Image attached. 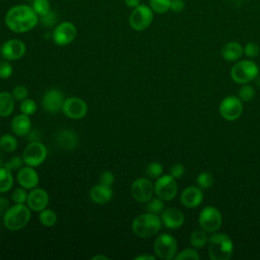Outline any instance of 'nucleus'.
<instances>
[{
    "instance_id": "3",
    "label": "nucleus",
    "mask_w": 260,
    "mask_h": 260,
    "mask_svg": "<svg viewBox=\"0 0 260 260\" xmlns=\"http://www.w3.org/2000/svg\"><path fill=\"white\" fill-rule=\"evenodd\" d=\"M158 215L146 212L137 215L132 221V232L138 238H150L158 233L161 226Z\"/></svg>"
},
{
    "instance_id": "38",
    "label": "nucleus",
    "mask_w": 260,
    "mask_h": 260,
    "mask_svg": "<svg viewBox=\"0 0 260 260\" xmlns=\"http://www.w3.org/2000/svg\"><path fill=\"white\" fill-rule=\"evenodd\" d=\"M27 195L28 194L26 193L25 189L20 186V187L14 189V191L12 192L11 198L14 203H24L27 200Z\"/></svg>"
},
{
    "instance_id": "13",
    "label": "nucleus",
    "mask_w": 260,
    "mask_h": 260,
    "mask_svg": "<svg viewBox=\"0 0 260 260\" xmlns=\"http://www.w3.org/2000/svg\"><path fill=\"white\" fill-rule=\"evenodd\" d=\"M154 193V185L146 178H138L131 185V195L138 202H147Z\"/></svg>"
},
{
    "instance_id": "17",
    "label": "nucleus",
    "mask_w": 260,
    "mask_h": 260,
    "mask_svg": "<svg viewBox=\"0 0 260 260\" xmlns=\"http://www.w3.org/2000/svg\"><path fill=\"white\" fill-rule=\"evenodd\" d=\"M27 206L30 210L41 211L45 209L49 203V195L48 192L42 188H34L27 195L26 200Z\"/></svg>"
},
{
    "instance_id": "40",
    "label": "nucleus",
    "mask_w": 260,
    "mask_h": 260,
    "mask_svg": "<svg viewBox=\"0 0 260 260\" xmlns=\"http://www.w3.org/2000/svg\"><path fill=\"white\" fill-rule=\"evenodd\" d=\"M12 95H13L14 100H16V101H23V100L27 99L28 90H27L26 86H24V85H17L13 88Z\"/></svg>"
},
{
    "instance_id": "49",
    "label": "nucleus",
    "mask_w": 260,
    "mask_h": 260,
    "mask_svg": "<svg viewBox=\"0 0 260 260\" xmlns=\"http://www.w3.org/2000/svg\"><path fill=\"white\" fill-rule=\"evenodd\" d=\"M124 2L130 8H135V7H137L138 5L141 4L140 3L141 0H124Z\"/></svg>"
},
{
    "instance_id": "5",
    "label": "nucleus",
    "mask_w": 260,
    "mask_h": 260,
    "mask_svg": "<svg viewBox=\"0 0 260 260\" xmlns=\"http://www.w3.org/2000/svg\"><path fill=\"white\" fill-rule=\"evenodd\" d=\"M258 66L251 60H242L237 62L231 69V77L237 83H248L258 75Z\"/></svg>"
},
{
    "instance_id": "45",
    "label": "nucleus",
    "mask_w": 260,
    "mask_h": 260,
    "mask_svg": "<svg viewBox=\"0 0 260 260\" xmlns=\"http://www.w3.org/2000/svg\"><path fill=\"white\" fill-rule=\"evenodd\" d=\"M185 173V169L181 164H175L170 168V175L175 179L181 178Z\"/></svg>"
},
{
    "instance_id": "33",
    "label": "nucleus",
    "mask_w": 260,
    "mask_h": 260,
    "mask_svg": "<svg viewBox=\"0 0 260 260\" xmlns=\"http://www.w3.org/2000/svg\"><path fill=\"white\" fill-rule=\"evenodd\" d=\"M162 171H164L162 166L157 161L150 162L145 168L146 176L148 178H151V179H157L158 177H160L161 174H162Z\"/></svg>"
},
{
    "instance_id": "25",
    "label": "nucleus",
    "mask_w": 260,
    "mask_h": 260,
    "mask_svg": "<svg viewBox=\"0 0 260 260\" xmlns=\"http://www.w3.org/2000/svg\"><path fill=\"white\" fill-rule=\"evenodd\" d=\"M14 110V98L7 91H0V117H8Z\"/></svg>"
},
{
    "instance_id": "27",
    "label": "nucleus",
    "mask_w": 260,
    "mask_h": 260,
    "mask_svg": "<svg viewBox=\"0 0 260 260\" xmlns=\"http://www.w3.org/2000/svg\"><path fill=\"white\" fill-rule=\"evenodd\" d=\"M208 243V237L205 231H194L190 235V244L197 249L203 248Z\"/></svg>"
},
{
    "instance_id": "20",
    "label": "nucleus",
    "mask_w": 260,
    "mask_h": 260,
    "mask_svg": "<svg viewBox=\"0 0 260 260\" xmlns=\"http://www.w3.org/2000/svg\"><path fill=\"white\" fill-rule=\"evenodd\" d=\"M203 193L200 187L189 186L181 193V202L188 208H194L201 204Z\"/></svg>"
},
{
    "instance_id": "10",
    "label": "nucleus",
    "mask_w": 260,
    "mask_h": 260,
    "mask_svg": "<svg viewBox=\"0 0 260 260\" xmlns=\"http://www.w3.org/2000/svg\"><path fill=\"white\" fill-rule=\"evenodd\" d=\"M178 191L176 179L171 175H164L156 179L154 183V193L158 198L169 201L175 198Z\"/></svg>"
},
{
    "instance_id": "22",
    "label": "nucleus",
    "mask_w": 260,
    "mask_h": 260,
    "mask_svg": "<svg viewBox=\"0 0 260 260\" xmlns=\"http://www.w3.org/2000/svg\"><path fill=\"white\" fill-rule=\"evenodd\" d=\"M11 129L17 136H26L31 129V122L27 115L18 114L11 121Z\"/></svg>"
},
{
    "instance_id": "12",
    "label": "nucleus",
    "mask_w": 260,
    "mask_h": 260,
    "mask_svg": "<svg viewBox=\"0 0 260 260\" xmlns=\"http://www.w3.org/2000/svg\"><path fill=\"white\" fill-rule=\"evenodd\" d=\"M76 35L77 28L74 25V23L70 21H63L54 28L52 38L56 45L66 46L74 41Z\"/></svg>"
},
{
    "instance_id": "30",
    "label": "nucleus",
    "mask_w": 260,
    "mask_h": 260,
    "mask_svg": "<svg viewBox=\"0 0 260 260\" xmlns=\"http://www.w3.org/2000/svg\"><path fill=\"white\" fill-rule=\"evenodd\" d=\"M149 7L155 13H166L170 10L171 0H149Z\"/></svg>"
},
{
    "instance_id": "47",
    "label": "nucleus",
    "mask_w": 260,
    "mask_h": 260,
    "mask_svg": "<svg viewBox=\"0 0 260 260\" xmlns=\"http://www.w3.org/2000/svg\"><path fill=\"white\" fill-rule=\"evenodd\" d=\"M9 207V201L5 197L0 196V216L4 215Z\"/></svg>"
},
{
    "instance_id": "16",
    "label": "nucleus",
    "mask_w": 260,
    "mask_h": 260,
    "mask_svg": "<svg viewBox=\"0 0 260 260\" xmlns=\"http://www.w3.org/2000/svg\"><path fill=\"white\" fill-rule=\"evenodd\" d=\"M64 94L57 88H51L45 92L42 99V106L45 111L55 114L62 110Z\"/></svg>"
},
{
    "instance_id": "8",
    "label": "nucleus",
    "mask_w": 260,
    "mask_h": 260,
    "mask_svg": "<svg viewBox=\"0 0 260 260\" xmlns=\"http://www.w3.org/2000/svg\"><path fill=\"white\" fill-rule=\"evenodd\" d=\"M199 225L206 233H215L221 226L222 216L214 206L204 207L199 214Z\"/></svg>"
},
{
    "instance_id": "41",
    "label": "nucleus",
    "mask_w": 260,
    "mask_h": 260,
    "mask_svg": "<svg viewBox=\"0 0 260 260\" xmlns=\"http://www.w3.org/2000/svg\"><path fill=\"white\" fill-rule=\"evenodd\" d=\"M12 72H13V68L10 65V63L7 62V60L0 61V78H2V79L9 78L11 76Z\"/></svg>"
},
{
    "instance_id": "2",
    "label": "nucleus",
    "mask_w": 260,
    "mask_h": 260,
    "mask_svg": "<svg viewBox=\"0 0 260 260\" xmlns=\"http://www.w3.org/2000/svg\"><path fill=\"white\" fill-rule=\"evenodd\" d=\"M208 256L211 260H228L232 257L234 245L223 233H214L208 238Z\"/></svg>"
},
{
    "instance_id": "39",
    "label": "nucleus",
    "mask_w": 260,
    "mask_h": 260,
    "mask_svg": "<svg viewBox=\"0 0 260 260\" xmlns=\"http://www.w3.org/2000/svg\"><path fill=\"white\" fill-rule=\"evenodd\" d=\"M260 52V48L259 46L254 43V42H249L246 44V46L244 47V54L250 58H254L257 57L258 54Z\"/></svg>"
},
{
    "instance_id": "15",
    "label": "nucleus",
    "mask_w": 260,
    "mask_h": 260,
    "mask_svg": "<svg viewBox=\"0 0 260 260\" xmlns=\"http://www.w3.org/2000/svg\"><path fill=\"white\" fill-rule=\"evenodd\" d=\"M25 44L18 39H11L4 42L0 48V54L7 61H15L25 54Z\"/></svg>"
},
{
    "instance_id": "34",
    "label": "nucleus",
    "mask_w": 260,
    "mask_h": 260,
    "mask_svg": "<svg viewBox=\"0 0 260 260\" xmlns=\"http://www.w3.org/2000/svg\"><path fill=\"white\" fill-rule=\"evenodd\" d=\"M255 95V89L252 85L248 83H244L239 90V98L242 102H249Z\"/></svg>"
},
{
    "instance_id": "21",
    "label": "nucleus",
    "mask_w": 260,
    "mask_h": 260,
    "mask_svg": "<svg viewBox=\"0 0 260 260\" xmlns=\"http://www.w3.org/2000/svg\"><path fill=\"white\" fill-rule=\"evenodd\" d=\"M89 197L96 204H106L112 199L113 190L111 186H107L99 183L98 185H94L90 189Z\"/></svg>"
},
{
    "instance_id": "37",
    "label": "nucleus",
    "mask_w": 260,
    "mask_h": 260,
    "mask_svg": "<svg viewBox=\"0 0 260 260\" xmlns=\"http://www.w3.org/2000/svg\"><path fill=\"white\" fill-rule=\"evenodd\" d=\"M200 258L198 252L195 249L192 248H187L181 251L179 254L176 255L175 259L176 260H182V259H193V260H198Z\"/></svg>"
},
{
    "instance_id": "28",
    "label": "nucleus",
    "mask_w": 260,
    "mask_h": 260,
    "mask_svg": "<svg viewBox=\"0 0 260 260\" xmlns=\"http://www.w3.org/2000/svg\"><path fill=\"white\" fill-rule=\"evenodd\" d=\"M39 219L43 225L50 228V226H53L57 222V214L54 210L45 208L40 211Z\"/></svg>"
},
{
    "instance_id": "42",
    "label": "nucleus",
    "mask_w": 260,
    "mask_h": 260,
    "mask_svg": "<svg viewBox=\"0 0 260 260\" xmlns=\"http://www.w3.org/2000/svg\"><path fill=\"white\" fill-rule=\"evenodd\" d=\"M22 164H24L22 157H19V156L15 155V156L11 157L8 161H6L4 164V167L9 169L10 171H13V170H19L21 168Z\"/></svg>"
},
{
    "instance_id": "23",
    "label": "nucleus",
    "mask_w": 260,
    "mask_h": 260,
    "mask_svg": "<svg viewBox=\"0 0 260 260\" xmlns=\"http://www.w3.org/2000/svg\"><path fill=\"white\" fill-rule=\"evenodd\" d=\"M220 53L225 61L234 62L242 57L244 54V48L238 42H229L221 48Z\"/></svg>"
},
{
    "instance_id": "18",
    "label": "nucleus",
    "mask_w": 260,
    "mask_h": 260,
    "mask_svg": "<svg viewBox=\"0 0 260 260\" xmlns=\"http://www.w3.org/2000/svg\"><path fill=\"white\" fill-rule=\"evenodd\" d=\"M161 222L170 230H177L181 228L184 223L185 216L183 212L175 207L167 208L162 210L160 215Z\"/></svg>"
},
{
    "instance_id": "36",
    "label": "nucleus",
    "mask_w": 260,
    "mask_h": 260,
    "mask_svg": "<svg viewBox=\"0 0 260 260\" xmlns=\"http://www.w3.org/2000/svg\"><path fill=\"white\" fill-rule=\"evenodd\" d=\"M19 109H20V112L22 114L30 116L37 111V104L31 99H25L21 102Z\"/></svg>"
},
{
    "instance_id": "14",
    "label": "nucleus",
    "mask_w": 260,
    "mask_h": 260,
    "mask_svg": "<svg viewBox=\"0 0 260 260\" xmlns=\"http://www.w3.org/2000/svg\"><path fill=\"white\" fill-rule=\"evenodd\" d=\"M62 111L64 115L70 119H81L87 113L86 103L77 96H71L64 100Z\"/></svg>"
},
{
    "instance_id": "1",
    "label": "nucleus",
    "mask_w": 260,
    "mask_h": 260,
    "mask_svg": "<svg viewBox=\"0 0 260 260\" xmlns=\"http://www.w3.org/2000/svg\"><path fill=\"white\" fill-rule=\"evenodd\" d=\"M6 26L17 34L31 30L39 22V15L32 7L19 4L12 6L5 14L4 18Z\"/></svg>"
},
{
    "instance_id": "51",
    "label": "nucleus",
    "mask_w": 260,
    "mask_h": 260,
    "mask_svg": "<svg viewBox=\"0 0 260 260\" xmlns=\"http://www.w3.org/2000/svg\"><path fill=\"white\" fill-rule=\"evenodd\" d=\"M92 260H96V259H108V257H105V256H102V255H98V256H93L92 258H91Z\"/></svg>"
},
{
    "instance_id": "19",
    "label": "nucleus",
    "mask_w": 260,
    "mask_h": 260,
    "mask_svg": "<svg viewBox=\"0 0 260 260\" xmlns=\"http://www.w3.org/2000/svg\"><path fill=\"white\" fill-rule=\"evenodd\" d=\"M16 179L21 187L28 190L36 188L39 184V175L37 171H35L34 168L29 166L20 168L17 172Z\"/></svg>"
},
{
    "instance_id": "31",
    "label": "nucleus",
    "mask_w": 260,
    "mask_h": 260,
    "mask_svg": "<svg viewBox=\"0 0 260 260\" xmlns=\"http://www.w3.org/2000/svg\"><path fill=\"white\" fill-rule=\"evenodd\" d=\"M31 7L39 17L44 16L51 11V4L49 0H34Z\"/></svg>"
},
{
    "instance_id": "9",
    "label": "nucleus",
    "mask_w": 260,
    "mask_h": 260,
    "mask_svg": "<svg viewBox=\"0 0 260 260\" xmlns=\"http://www.w3.org/2000/svg\"><path fill=\"white\" fill-rule=\"evenodd\" d=\"M47 154V148L42 142L32 141L23 149L22 159L26 166L35 168L41 166L45 161Z\"/></svg>"
},
{
    "instance_id": "52",
    "label": "nucleus",
    "mask_w": 260,
    "mask_h": 260,
    "mask_svg": "<svg viewBox=\"0 0 260 260\" xmlns=\"http://www.w3.org/2000/svg\"><path fill=\"white\" fill-rule=\"evenodd\" d=\"M255 80V82H256V85L258 86V87H260V76H256V78L254 79Z\"/></svg>"
},
{
    "instance_id": "29",
    "label": "nucleus",
    "mask_w": 260,
    "mask_h": 260,
    "mask_svg": "<svg viewBox=\"0 0 260 260\" xmlns=\"http://www.w3.org/2000/svg\"><path fill=\"white\" fill-rule=\"evenodd\" d=\"M17 140L10 134H4L0 137V148L6 152H12L17 148Z\"/></svg>"
},
{
    "instance_id": "11",
    "label": "nucleus",
    "mask_w": 260,
    "mask_h": 260,
    "mask_svg": "<svg viewBox=\"0 0 260 260\" xmlns=\"http://www.w3.org/2000/svg\"><path fill=\"white\" fill-rule=\"evenodd\" d=\"M243 113V104L240 98L235 95L225 96L219 105L220 116L228 121H235Z\"/></svg>"
},
{
    "instance_id": "26",
    "label": "nucleus",
    "mask_w": 260,
    "mask_h": 260,
    "mask_svg": "<svg viewBox=\"0 0 260 260\" xmlns=\"http://www.w3.org/2000/svg\"><path fill=\"white\" fill-rule=\"evenodd\" d=\"M13 185V176L9 169L0 168V193L8 192Z\"/></svg>"
},
{
    "instance_id": "50",
    "label": "nucleus",
    "mask_w": 260,
    "mask_h": 260,
    "mask_svg": "<svg viewBox=\"0 0 260 260\" xmlns=\"http://www.w3.org/2000/svg\"><path fill=\"white\" fill-rule=\"evenodd\" d=\"M135 260H154L155 257L154 256H150V255H140L134 258Z\"/></svg>"
},
{
    "instance_id": "48",
    "label": "nucleus",
    "mask_w": 260,
    "mask_h": 260,
    "mask_svg": "<svg viewBox=\"0 0 260 260\" xmlns=\"http://www.w3.org/2000/svg\"><path fill=\"white\" fill-rule=\"evenodd\" d=\"M26 137H27V140L32 142V141H39L41 135H40V133H39V131L37 129L36 130H31L30 129V131L26 134Z\"/></svg>"
},
{
    "instance_id": "6",
    "label": "nucleus",
    "mask_w": 260,
    "mask_h": 260,
    "mask_svg": "<svg viewBox=\"0 0 260 260\" xmlns=\"http://www.w3.org/2000/svg\"><path fill=\"white\" fill-rule=\"evenodd\" d=\"M153 250L155 255L165 260L175 259L178 253V244L176 239L170 234L159 235L153 244Z\"/></svg>"
},
{
    "instance_id": "7",
    "label": "nucleus",
    "mask_w": 260,
    "mask_h": 260,
    "mask_svg": "<svg viewBox=\"0 0 260 260\" xmlns=\"http://www.w3.org/2000/svg\"><path fill=\"white\" fill-rule=\"evenodd\" d=\"M152 20L153 11L151 8L145 4H140L133 8L129 17V24L134 30L141 31L146 29L151 24Z\"/></svg>"
},
{
    "instance_id": "35",
    "label": "nucleus",
    "mask_w": 260,
    "mask_h": 260,
    "mask_svg": "<svg viewBox=\"0 0 260 260\" xmlns=\"http://www.w3.org/2000/svg\"><path fill=\"white\" fill-rule=\"evenodd\" d=\"M213 184V177L208 172H203L197 177V185L201 189H208Z\"/></svg>"
},
{
    "instance_id": "32",
    "label": "nucleus",
    "mask_w": 260,
    "mask_h": 260,
    "mask_svg": "<svg viewBox=\"0 0 260 260\" xmlns=\"http://www.w3.org/2000/svg\"><path fill=\"white\" fill-rule=\"evenodd\" d=\"M164 200L160 198H153V199H149L146 203V210L147 212L153 213L158 215L159 213L162 212L164 210Z\"/></svg>"
},
{
    "instance_id": "44",
    "label": "nucleus",
    "mask_w": 260,
    "mask_h": 260,
    "mask_svg": "<svg viewBox=\"0 0 260 260\" xmlns=\"http://www.w3.org/2000/svg\"><path fill=\"white\" fill-rule=\"evenodd\" d=\"M40 20H41V22H42L43 25H45V26H52V25L55 24V22H56V15H55V13L51 10L48 14H46V15H44V16H41V17H40Z\"/></svg>"
},
{
    "instance_id": "53",
    "label": "nucleus",
    "mask_w": 260,
    "mask_h": 260,
    "mask_svg": "<svg viewBox=\"0 0 260 260\" xmlns=\"http://www.w3.org/2000/svg\"><path fill=\"white\" fill-rule=\"evenodd\" d=\"M2 167H4V164H3V161H2V159L0 157V168H2Z\"/></svg>"
},
{
    "instance_id": "24",
    "label": "nucleus",
    "mask_w": 260,
    "mask_h": 260,
    "mask_svg": "<svg viewBox=\"0 0 260 260\" xmlns=\"http://www.w3.org/2000/svg\"><path fill=\"white\" fill-rule=\"evenodd\" d=\"M56 141L60 147L67 150L75 149L78 144L77 135L68 129L60 131L56 137Z\"/></svg>"
},
{
    "instance_id": "46",
    "label": "nucleus",
    "mask_w": 260,
    "mask_h": 260,
    "mask_svg": "<svg viewBox=\"0 0 260 260\" xmlns=\"http://www.w3.org/2000/svg\"><path fill=\"white\" fill-rule=\"evenodd\" d=\"M185 8V2L183 0H171V7L170 10H172L175 13H179L183 11Z\"/></svg>"
},
{
    "instance_id": "43",
    "label": "nucleus",
    "mask_w": 260,
    "mask_h": 260,
    "mask_svg": "<svg viewBox=\"0 0 260 260\" xmlns=\"http://www.w3.org/2000/svg\"><path fill=\"white\" fill-rule=\"evenodd\" d=\"M114 181H115V177H114L113 173L110 171H105L100 176V183L103 185L112 186Z\"/></svg>"
},
{
    "instance_id": "4",
    "label": "nucleus",
    "mask_w": 260,
    "mask_h": 260,
    "mask_svg": "<svg viewBox=\"0 0 260 260\" xmlns=\"http://www.w3.org/2000/svg\"><path fill=\"white\" fill-rule=\"evenodd\" d=\"M30 219V208L23 203H15L10 206L3 215V223L9 231L23 229Z\"/></svg>"
}]
</instances>
